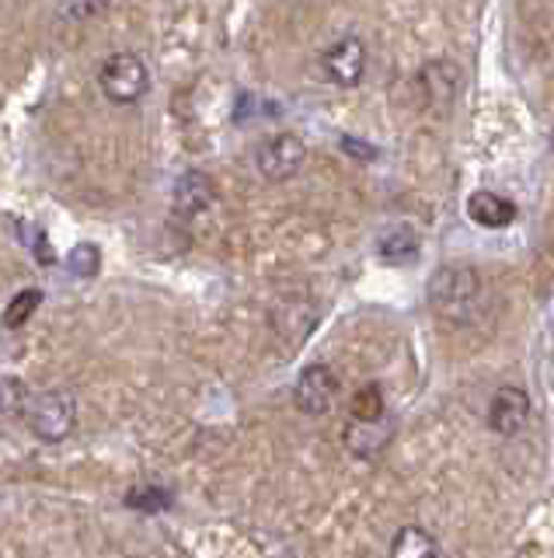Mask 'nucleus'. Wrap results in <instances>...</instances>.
<instances>
[{
	"label": "nucleus",
	"mask_w": 554,
	"mask_h": 558,
	"mask_svg": "<svg viewBox=\"0 0 554 558\" xmlns=\"http://www.w3.org/2000/svg\"><path fill=\"white\" fill-rule=\"evenodd\" d=\"M391 555L394 558H436L440 545L422 527H402L391 541Z\"/></svg>",
	"instance_id": "nucleus-12"
},
{
	"label": "nucleus",
	"mask_w": 554,
	"mask_h": 558,
	"mask_svg": "<svg viewBox=\"0 0 554 558\" xmlns=\"http://www.w3.org/2000/svg\"><path fill=\"white\" fill-rule=\"evenodd\" d=\"M126 502L140 513H161L171 506V493H164L158 485H136V488H130Z\"/></svg>",
	"instance_id": "nucleus-14"
},
{
	"label": "nucleus",
	"mask_w": 554,
	"mask_h": 558,
	"mask_svg": "<svg viewBox=\"0 0 554 558\" xmlns=\"http://www.w3.org/2000/svg\"><path fill=\"white\" fill-rule=\"evenodd\" d=\"M362 140H353V136H345L342 140V147H345V154H359V157H373L377 150H367V147H359Z\"/></svg>",
	"instance_id": "nucleus-19"
},
{
	"label": "nucleus",
	"mask_w": 554,
	"mask_h": 558,
	"mask_svg": "<svg viewBox=\"0 0 554 558\" xmlns=\"http://www.w3.org/2000/svg\"><path fill=\"white\" fill-rule=\"evenodd\" d=\"M338 398V377L332 366L315 363L297 377V388H293V401L304 415H328L335 409Z\"/></svg>",
	"instance_id": "nucleus-6"
},
{
	"label": "nucleus",
	"mask_w": 554,
	"mask_h": 558,
	"mask_svg": "<svg viewBox=\"0 0 554 558\" xmlns=\"http://www.w3.org/2000/svg\"><path fill=\"white\" fill-rule=\"evenodd\" d=\"M109 4H112V0H66V17H77V22H84V17L101 14Z\"/></svg>",
	"instance_id": "nucleus-18"
},
{
	"label": "nucleus",
	"mask_w": 554,
	"mask_h": 558,
	"mask_svg": "<svg viewBox=\"0 0 554 558\" xmlns=\"http://www.w3.org/2000/svg\"><path fill=\"white\" fill-rule=\"evenodd\" d=\"M307 161V144L297 133H275L262 140L255 150V168L266 182H286L293 179Z\"/></svg>",
	"instance_id": "nucleus-4"
},
{
	"label": "nucleus",
	"mask_w": 554,
	"mask_h": 558,
	"mask_svg": "<svg viewBox=\"0 0 554 558\" xmlns=\"http://www.w3.org/2000/svg\"><path fill=\"white\" fill-rule=\"evenodd\" d=\"M39 304H42V293H39V290H22V293L8 304V311H4V325H8V328H22V325L32 318V311H36Z\"/></svg>",
	"instance_id": "nucleus-16"
},
{
	"label": "nucleus",
	"mask_w": 554,
	"mask_h": 558,
	"mask_svg": "<svg viewBox=\"0 0 554 558\" xmlns=\"http://www.w3.org/2000/svg\"><path fill=\"white\" fill-rule=\"evenodd\" d=\"M467 217L478 227H484V231H502V227H509L516 220V206L506 196H498V192L478 189L467 199Z\"/></svg>",
	"instance_id": "nucleus-10"
},
{
	"label": "nucleus",
	"mask_w": 554,
	"mask_h": 558,
	"mask_svg": "<svg viewBox=\"0 0 554 558\" xmlns=\"http://www.w3.org/2000/svg\"><path fill=\"white\" fill-rule=\"evenodd\" d=\"M98 262H101V255H98L95 244H77V248L66 255V269H71L74 276H95Z\"/></svg>",
	"instance_id": "nucleus-17"
},
{
	"label": "nucleus",
	"mask_w": 554,
	"mask_h": 558,
	"mask_svg": "<svg viewBox=\"0 0 554 558\" xmlns=\"http://www.w3.org/2000/svg\"><path fill=\"white\" fill-rule=\"evenodd\" d=\"M377 252H380V258L387 262V266H408V262L419 258L422 241H419V234L411 231V227H391V231L377 241Z\"/></svg>",
	"instance_id": "nucleus-11"
},
{
	"label": "nucleus",
	"mask_w": 554,
	"mask_h": 558,
	"mask_svg": "<svg viewBox=\"0 0 554 558\" xmlns=\"http://www.w3.org/2000/svg\"><path fill=\"white\" fill-rule=\"evenodd\" d=\"M213 199H217V185H213L210 174L185 171L182 179L175 182V214L185 217V220L206 214V209L213 206Z\"/></svg>",
	"instance_id": "nucleus-9"
},
{
	"label": "nucleus",
	"mask_w": 554,
	"mask_h": 558,
	"mask_svg": "<svg viewBox=\"0 0 554 558\" xmlns=\"http://www.w3.org/2000/svg\"><path fill=\"white\" fill-rule=\"evenodd\" d=\"M32 391L22 377H4L0 380V418H25Z\"/></svg>",
	"instance_id": "nucleus-13"
},
{
	"label": "nucleus",
	"mask_w": 554,
	"mask_h": 558,
	"mask_svg": "<svg viewBox=\"0 0 554 558\" xmlns=\"http://www.w3.org/2000/svg\"><path fill=\"white\" fill-rule=\"evenodd\" d=\"M384 409V388L380 384H367L359 388V395H353V418H380Z\"/></svg>",
	"instance_id": "nucleus-15"
},
{
	"label": "nucleus",
	"mask_w": 554,
	"mask_h": 558,
	"mask_svg": "<svg viewBox=\"0 0 554 558\" xmlns=\"http://www.w3.org/2000/svg\"><path fill=\"white\" fill-rule=\"evenodd\" d=\"M391 440H394V418L387 412L380 418H349V426H345V447H349L353 458L362 461L384 453Z\"/></svg>",
	"instance_id": "nucleus-7"
},
{
	"label": "nucleus",
	"mask_w": 554,
	"mask_h": 558,
	"mask_svg": "<svg viewBox=\"0 0 554 558\" xmlns=\"http://www.w3.org/2000/svg\"><path fill=\"white\" fill-rule=\"evenodd\" d=\"M530 418V398L524 388H513V384H506V388H498L492 405H489V426L498 433V436H516L519 429L527 426Z\"/></svg>",
	"instance_id": "nucleus-8"
},
{
	"label": "nucleus",
	"mask_w": 554,
	"mask_h": 558,
	"mask_svg": "<svg viewBox=\"0 0 554 558\" xmlns=\"http://www.w3.org/2000/svg\"><path fill=\"white\" fill-rule=\"evenodd\" d=\"M321 70L335 87H356L367 74V46L359 35H345L321 52Z\"/></svg>",
	"instance_id": "nucleus-5"
},
{
	"label": "nucleus",
	"mask_w": 554,
	"mask_h": 558,
	"mask_svg": "<svg viewBox=\"0 0 554 558\" xmlns=\"http://www.w3.org/2000/svg\"><path fill=\"white\" fill-rule=\"evenodd\" d=\"M98 84H101V92H106L109 101L136 105L150 92L147 63L136 57V52H112V57L98 70Z\"/></svg>",
	"instance_id": "nucleus-3"
},
{
	"label": "nucleus",
	"mask_w": 554,
	"mask_h": 558,
	"mask_svg": "<svg viewBox=\"0 0 554 558\" xmlns=\"http://www.w3.org/2000/svg\"><path fill=\"white\" fill-rule=\"evenodd\" d=\"M429 304L446 322H471L481 304V276L471 266H443L429 279Z\"/></svg>",
	"instance_id": "nucleus-1"
},
{
	"label": "nucleus",
	"mask_w": 554,
	"mask_h": 558,
	"mask_svg": "<svg viewBox=\"0 0 554 558\" xmlns=\"http://www.w3.org/2000/svg\"><path fill=\"white\" fill-rule=\"evenodd\" d=\"M25 423L39 440L63 444L77 429V398L66 388H49L42 395H32Z\"/></svg>",
	"instance_id": "nucleus-2"
}]
</instances>
